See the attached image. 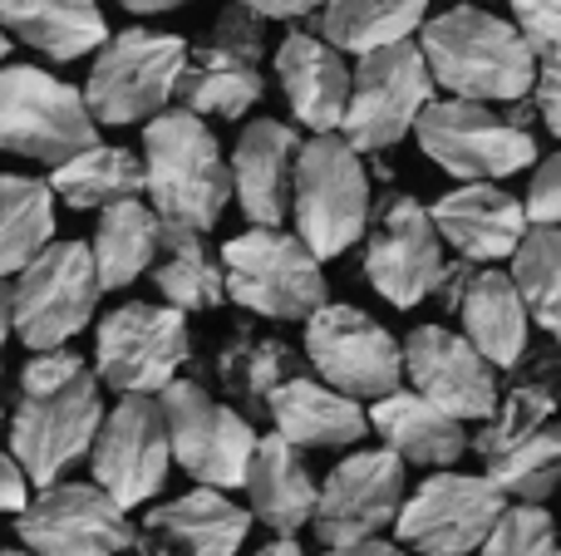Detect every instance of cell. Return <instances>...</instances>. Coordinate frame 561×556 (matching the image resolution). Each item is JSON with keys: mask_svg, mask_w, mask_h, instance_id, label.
<instances>
[{"mask_svg": "<svg viewBox=\"0 0 561 556\" xmlns=\"http://www.w3.org/2000/svg\"><path fill=\"white\" fill-rule=\"evenodd\" d=\"M104 380L75 350L30 355L20 370L15 414H10V453L25 463L35 488H55L84 453H94L104 429Z\"/></svg>", "mask_w": 561, "mask_h": 556, "instance_id": "6da1fadb", "label": "cell"}, {"mask_svg": "<svg viewBox=\"0 0 561 556\" xmlns=\"http://www.w3.org/2000/svg\"><path fill=\"white\" fill-rule=\"evenodd\" d=\"M419 45H424L438 89L468 104H523L537 94V79H542V59L533 55L523 30L478 5H454L434 15Z\"/></svg>", "mask_w": 561, "mask_h": 556, "instance_id": "7a4b0ae2", "label": "cell"}, {"mask_svg": "<svg viewBox=\"0 0 561 556\" xmlns=\"http://www.w3.org/2000/svg\"><path fill=\"white\" fill-rule=\"evenodd\" d=\"M144 163H148V202L163 227L213 232L237 193V173L227 163L207 118L187 108H168L144 124Z\"/></svg>", "mask_w": 561, "mask_h": 556, "instance_id": "3957f363", "label": "cell"}, {"mask_svg": "<svg viewBox=\"0 0 561 556\" xmlns=\"http://www.w3.org/2000/svg\"><path fill=\"white\" fill-rule=\"evenodd\" d=\"M187 69H193V49H187L183 35L128 25L89 65V84H84L89 108L108 128L153 124L183 94Z\"/></svg>", "mask_w": 561, "mask_h": 556, "instance_id": "277c9868", "label": "cell"}, {"mask_svg": "<svg viewBox=\"0 0 561 556\" xmlns=\"http://www.w3.org/2000/svg\"><path fill=\"white\" fill-rule=\"evenodd\" d=\"M0 148L39 167H65L69 158L99 148V118L89 94L39 65L0 69Z\"/></svg>", "mask_w": 561, "mask_h": 556, "instance_id": "5b68a950", "label": "cell"}, {"mask_svg": "<svg viewBox=\"0 0 561 556\" xmlns=\"http://www.w3.org/2000/svg\"><path fill=\"white\" fill-rule=\"evenodd\" d=\"M99 296H104V281L94 266V246L55 242L5 286V325L30 355L65 350L94 321Z\"/></svg>", "mask_w": 561, "mask_h": 556, "instance_id": "8992f818", "label": "cell"}, {"mask_svg": "<svg viewBox=\"0 0 561 556\" xmlns=\"http://www.w3.org/2000/svg\"><path fill=\"white\" fill-rule=\"evenodd\" d=\"M227 291L242 311L262 321H300L310 325L330 305V286L320 256L280 227H252L222 246Z\"/></svg>", "mask_w": 561, "mask_h": 556, "instance_id": "52a82bcc", "label": "cell"}, {"mask_svg": "<svg viewBox=\"0 0 561 556\" xmlns=\"http://www.w3.org/2000/svg\"><path fill=\"white\" fill-rule=\"evenodd\" d=\"M296 236L320 256L350 252L359 236H369L375 222V193H369L365 153L345 143L340 134L306 138L296 167Z\"/></svg>", "mask_w": 561, "mask_h": 556, "instance_id": "ba28073f", "label": "cell"}, {"mask_svg": "<svg viewBox=\"0 0 561 556\" xmlns=\"http://www.w3.org/2000/svg\"><path fill=\"white\" fill-rule=\"evenodd\" d=\"M187 360H193V331H187V315L173 305L128 301L99 321L94 374L118 399H128V394L163 399Z\"/></svg>", "mask_w": 561, "mask_h": 556, "instance_id": "9c48e42d", "label": "cell"}, {"mask_svg": "<svg viewBox=\"0 0 561 556\" xmlns=\"http://www.w3.org/2000/svg\"><path fill=\"white\" fill-rule=\"evenodd\" d=\"M434 69H428V55L419 39H404V45L375 49L355 65V99H350L345 114V138L355 153L379 158L385 148L404 143L419 128V118L434 104Z\"/></svg>", "mask_w": 561, "mask_h": 556, "instance_id": "30bf717a", "label": "cell"}, {"mask_svg": "<svg viewBox=\"0 0 561 556\" xmlns=\"http://www.w3.org/2000/svg\"><path fill=\"white\" fill-rule=\"evenodd\" d=\"M414 138L428 163L458 183H503L542 163L527 128H513L493 104H468V99H434Z\"/></svg>", "mask_w": 561, "mask_h": 556, "instance_id": "8fae6325", "label": "cell"}, {"mask_svg": "<svg viewBox=\"0 0 561 556\" xmlns=\"http://www.w3.org/2000/svg\"><path fill=\"white\" fill-rule=\"evenodd\" d=\"M507 518V493L488 473H428L399 512V547L419 556H473Z\"/></svg>", "mask_w": 561, "mask_h": 556, "instance_id": "7c38bea8", "label": "cell"}, {"mask_svg": "<svg viewBox=\"0 0 561 556\" xmlns=\"http://www.w3.org/2000/svg\"><path fill=\"white\" fill-rule=\"evenodd\" d=\"M168 433H173V459L197 488H247V473L256 463V439L252 419L237 414V404H222L203 390L197 380H178L163 394Z\"/></svg>", "mask_w": 561, "mask_h": 556, "instance_id": "4fadbf2b", "label": "cell"}, {"mask_svg": "<svg viewBox=\"0 0 561 556\" xmlns=\"http://www.w3.org/2000/svg\"><path fill=\"white\" fill-rule=\"evenodd\" d=\"M266 20L242 5H227L217 15L213 35L193 49V69L183 79L178 108L197 118H247L266 99Z\"/></svg>", "mask_w": 561, "mask_h": 556, "instance_id": "5bb4252c", "label": "cell"}, {"mask_svg": "<svg viewBox=\"0 0 561 556\" xmlns=\"http://www.w3.org/2000/svg\"><path fill=\"white\" fill-rule=\"evenodd\" d=\"M444 236L434 227L419 197L394 193L389 187L375 202V222L365 236V276L394 311H414L419 301H428L444 276Z\"/></svg>", "mask_w": 561, "mask_h": 556, "instance_id": "9a60e30c", "label": "cell"}, {"mask_svg": "<svg viewBox=\"0 0 561 556\" xmlns=\"http://www.w3.org/2000/svg\"><path fill=\"white\" fill-rule=\"evenodd\" d=\"M306 360L316 364V380L350 399H389L404 380V345L359 305L330 301L306 325Z\"/></svg>", "mask_w": 561, "mask_h": 556, "instance_id": "2e32d148", "label": "cell"}, {"mask_svg": "<svg viewBox=\"0 0 561 556\" xmlns=\"http://www.w3.org/2000/svg\"><path fill=\"white\" fill-rule=\"evenodd\" d=\"M173 433H168L163 399L148 394H128L108 409L99 443L89 453L94 483L118 502V508H144L163 493L168 468H173Z\"/></svg>", "mask_w": 561, "mask_h": 556, "instance_id": "e0dca14e", "label": "cell"}, {"mask_svg": "<svg viewBox=\"0 0 561 556\" xmlns=\"http://www.w3.org/2000/svg\"><path fill=\"white\" fill-rule=\"evenodd\" d=\"M20 547L35 556H124L138 528L99 483H55L15 518Z\"/></svg>", "mask_w": 561, "mask_h": 556, "instance_id": "ac0fdd59", "label": "cell"}, {"mask_svg": "<svg viewBox=\"0 0 561 556\" xmlns=\"http://www.w3.org/2000/svg\"><path fill=\"white\" fill-rule=\"evenodd\" d=\"M409 493H404V459L389 449H355L330 468L320 483L316 537L325 547H355L375 542L385 528H399Z\"/></svg>", "mask_w": 561, "mask_h": 556, "instance_id": "d6986e66", "label": "cell"}, {"mask_svg": "<svg viewBox=\"0 0 561 556\" xmlns=\"http://www.w3.org/2000/svg\"><path fill=\"white\" fill-rule=\"evenodd\" d=\"M404 370L409 384L458 424H488L503 404L497 364H488L478 345L448 325H414L404 335Z\"/></svg>", "mask_w": 561, "mask_h": 556, "instance_id": "ffe728a7", "label": "cell"}, {"mask_svg": "<svg viewBox=\"0 0 561 556\" xmlns=\"http://www.w3.org/2000/svg\"><path fill=\"white\" fill-rule=\"evenodd\" d=\"M252 508H237L227 493L193 488L173 502L148 508L138 522V556H237L252 532Z\"/></svg>", "mask_w": 561, "mask_h": 556, "instance_id": "44dd1931", "label": "cell"}, {"mask_svg": "<svg viewBox=\"0 0 561 556\" xmlns=\"http://www.w3.org/2000/svg\"><path fill=\"white\" fill-rule=\"evenodd\" d=\"M276 84L286 94L290 114L310 134H340L355 99V74L345 55L316 30H286L276 45Z\"/></svg>", "mask_w": 561, "mask_h": 556, "instance_id": "7402d4cb", "label": "cell"}, {"mask_svg": "<svg viewBox=\"0 0 561 556\" xmlns=\"http://www.w3.org/2000/svg\"><path fill=\"white\" fill-rule=\"evenodd\" d=\"M434 227L444 236V246H454L463 262L473 266H497L513 262L523 252L533 217L527 202H517L513 193H503L497 183H458L454 193H444L434 207Z\"/></svg>", "mask_w": 561, "mask_h": 556, "instance_id": "603a6c76", "label": "cell"}, {"mask_svg": "<svg viewBox=\"0 0 561 556\" xmlns=\"http://www.w3.org/2000/svg\"><path fill=\"white\" fill-rule=\"evenodd\" d=\"M306 138L280 118H252L237 138L232 173H237V207L252 227H280L296 212V167Z\"/></svg>", "mask_w": 561, "mask_h": 556, "instance_id": "cb8c5ba5", "label": "cell"}, {"mask_svg": "<svg viewBox=\"0 0 561 556\" xmlns=\"http://www.w3.org/2000/svg\"><path fill=\"white\" fill-rule=\"evenodd\" d=\"M266 419H272L280 439L296 443L300 453L306 449L340 453V449H355L365 433H375V424H369V414L359 409V399L330 390L325 380H310V374H300V380H290L286 390H276Z\"/></svg>", "mask_w": 561, "mask_h": 556, "instance_id": "d4e9b609", "label": "cell"}, {"mask_svg": "<svg viewBox=\"0 0 561 556\" xmlns=\"http://www.w3.org/2000/svg\"><path fill=\"white\" fill-rule=\"evenodd\" d=\"M369 424L385 439V449L399 453L404 463H414V468L448 473L473 449L463 424L454 414H444L438 404H428L419 390H394L389 399L369 404Z\"/></svg>", "mask_w": 561, "mask_h": 556, "instance_id": "484cf974", "label": "cell"}, {"mask_svg": "<svg viewBox=\"0 0 561 556\" xmlns=\"http://www.w3.org/2000/svg\"><path fill=\"white\" fill-rule=\"evenodd\" d=\"M247 508L276 537H296L300 528H316L320 488L310 478L300 449L286 443L280 433H266L262 449H256V463L247 473Z\"/></svg>", "mask_w": 561, "mask_h": 556, "instance_id": "4316f807", "label": "cell"}, {"mask_svg": "<svg viewBox=\"0 0 561 556\" xmlns=\"http://www.w3.org/2000/svg\"><path fill=\"white\" fill-rule=\"evenodd\" d=\"M0 20L25 49L55 65H75L108 45V20L99 0H0Z\"/></svg>", "mask_w": 561, "mask_h": 556, "instance_id": "83f0119b", "label": "cell"}, {"mask_svg": "<svg viewBox=\"0 0 561 556\" xmlns=\"http://www.w3.org/2000/svg\"><path fill=\"white\" fill-rule=\"evenodd\" d=\"M463 335L478 345L488 364L497 370H517L527 360V331H533V311H527L523 291H517L513 271H497V266H483L468 291L463 311Z\"/></svg>", "mask_w": 561, "mask_h": 556, "instance_id": "f1b7e54d", "label": "cell"}, {"mask_svg": "<svg viewBox=\"0 0 561 556\" xmlns=\"http://www.w3.org/2000/svg\"><path fill=\"white\" fill-rule=\"evenodd\" d=\"M290 380H300V360L286 340L262 335L252 325H237L217 350V384L227 390V399L242 404V414H272L276 390H286Z\"/></svg>", "mask_w": 561, "mask_h": 556, "instance_id": "f546056e", "label": "cell"}, {"mask_svg": "<svg viewBox=\"0 0 561 556\" xmlns=\"http://www.w3.org/2000/svg\"><path fill=\"white\" fill-rule=\"evenodd\" d=\"M428 20V0H330L325 15H316V35H325L340 55L365 59L424 35Z\"/></svg>", "mask_w": 561, "mask_h": 556, "instance_id": "4dcf8cb0", "label": "cell"}, {"mask_svg": "<svg viewBox=\"0 0 561 556\" xmlns=\"http://www.w3.org/2000/svg\"><path fill=\"white\" fill-rule=\"evenodd\" d=\"M94 266L104 291H124L138 276H148L163 256V217L153 212V202H118L108 212H99L94 227Z\"/></svg>", "mask_w": 561, "mask_h": 556, "instance_id": "1f68e13d", "label": "cell"}, {"mask_svg": "<svg viewBox=\"0 0 561 556\" xmlns=\"http://www.w3.org/2000/svg\"><path fill=\"white\" fill-rule=\"evenodd\" d=\"M153 286L163 305L183 315L217 311L222 301H232L222 252H213L203 232H183V227H163V256L153 266Z\"/></svg>", "mask_w": 561, "mask_h": 556, "instance_id": "d6a6232c", "label": "cell"}, {"mask_svg": "<svg viewBox=\"0 0 561 556\" xmlns=\"http://www.w3.org/2000/svg\"><path fill=\"white\" fill-rule=\"evenodd\" d=\"M49 187L65 207L75 212H108L118 202H138L148 193V163L128 148H89V153L69 158L65 167L49 173Z\"/></svg>", "mask_w": 561, "mask_h": 556, "instance_id": "836d02e7", "label": "cell"}, {"mask_svg": "<svg viewBox=\"0 0 561 556\" xmlns=\"http://www.w3.org/2000/svg\"><path fill=\"white\" fill-rule=\"evenodd\" d=\"M55 187L25 173L0 177V271L15 281L55 246Z\"/></svg>", "mask_w": 561, "mask_h": 556, "instance_id": "e575fe53", "label": "cell"}, {"mask_svg": "<svg viewBox=\"0 0 561 556\" xmlns=\"http://www.w3.org/2000/svg\"><path fill=\"white\" fill-rule=\"evenodd\" d=\"M488 478H493L507 498L542 508L552 493H561V419L547 424L533 439H523L517 449L488 459Z\"/></svg>", "mask_w": 561, "mask_h": 556, "instance_id": "d590c367", "label": "cell"}, {"mask_svg": "<svg viewBox=\"0 0 561 556\" xmlns=\"http://www.w3.org/2000/svg\"><path fill=\"white\" fill-rule=\"evenodd\" d=\"M513 281L523 291L533 325L561 340V227H533L513 256Z\"/></svg>", "mask_w": 561, "mask_h": 556, "instance_id": "8d00e7d4", "label": "cell"}, {"mask_svg": "<svg viewBox=\"0 0 561 556\" xmlns=\"http://www.w3.org/2000/svg\"><path fill=\"white\" fill-rule=\"evenodd\" d=\"M478 556H561V537H557L552 512L533 508V502L507 508V518L497 522V532L488 537V547Z\"/></svg>", "mask_w": 561, "mask_h": 556, "instance_id": "74e56055", "label": "cell"}, {"mask_svg": "<svg viewBox=\"0 0 561 556\" xmlns=\"http://www.w3.org/2000/svg\"><path fill=\"white\" fill-rule=\"evenodd\" d=\"M513 25L542 65H561V0H507Z\"/></svg>", "mask_w": 561, "mask_h": 556, "instance_id": "f35d334b", "label": "cell"}, {"mask_svg": "<svg viewBox=\"0 0 561 556\" xmlns=\"http://www.w3.org/2000/svg\"><path fill=\"white\" fill-rule=\"evenodd\" d=\"M523 202H527L533 227H561V148L533 167V183H527Z\"/></svg>", "mask_w": 561, "mask_h": 556, "instance_id": "ab89813d", "label": "cell"}, {"mask_svg": "<svg viewBox=\"0 0 561 556\" xmlns=\"http://www.w3.org/2000/svg\"><path fill=\"white\" fill-rule=\"evenodd\" d=\"M478 271H483V266H473V262H463V256H454V262L444 266V276H438V286H434V301L444 305L448 315H458V311H463V301H468V291H473Z\"/></svg>", "mask_w": 561, "mask_h": 556, "instance_id": "60d3db41", "label": "cell"}, {"mask_svg": "<svg viewBox=\"0 0 561 556\" xmlns=\"http://www.w3.org/2000/svg\"><path fill=\"white\" fill-rule=\"evenodd\" d=\"M232 5H242V10H252V15H262V20H306V15H325V5L330 0H232Z\"/></svg>", "mask_w": 561, "mask_h": 556, "instance_id": "b9f144b4", "label": "cell"}, {"mask_svg": "<svg viewBox=\"0 0 561 556\" xmlns=\"http://www.w3.org/2000/svg\"><path fill=\"white\" fill-rule=\"evenodd\" d=\"M30 483H35V478L25 473V463H20L15 453H5V459H0V498H5V508L15 512V518L30 508V502H35V498H30Z\"/></svg>", "mask_w": 561, "mask_h": 556, "instance_id": "7bdbcfd3", "label": "cell"}, {"mask_svg": "<svg viewBox=\"0 0 561 556\" xmlns=\"http://www.w3.org/2000/svg\"><path fill=\"white\" fill-rule=\"evenodd\" d=\"M537 108H542V124L561 138V65H542V79H537Z\"/></svg>", "mask_w": 561, "mask_h": 556, "instance_id": "ee69618b", "label": "cell"}, {"mask_svg": "<svg viewBox=\"0 0 561 556\" xmlns=\"http://www.w3.org/2000/svg\"><path fill=\"white\" fill-rule=\"evenodd\" d=\"M320 556H409V547H394V542H355V547H325Z\"/></svg>", "mask_w": 561, "mask_h": 556, "instance_id": "f6af8a7d", "label": "cell"}, {"mask_svg": "<svg viewBox=\"0 0 561 556\" xmlns=\"http://www.w3.org/2000/svg\"><path fill=\"white\" fill-rule=\"evenodd\" d=\"M124 10H134V15H168V10L187 5V0H118Z\"/></svg>", "mask_w": 561, "mask_h": 556, "instance_id": "bcb514c9", "label": "cell"}, {"mask_svg": "<svg viewBox=\"0 0 561 556\" xmlns=\"http://www.w3.org/2000/svg\"><path fill=\"white\" fill-rule=\"evenodd\" d=\"M256 556H306V552H300V542H296V537H272Z\"/></svg>", "mask_w": 561, "mask_h": 556, "instance_id": "7dc6e473", "label": "cell"}, {"mask_svg": "<svg viewBox=\"0 0 561 556\" xmlns=\"http://www.w3.org/2000/svg\"><path fill=\"white\" fill-rule=\"evenodd\" d=\"M5 556H35V552H25V547H10Z\"/></svg>", "mask_w": 561, "mask_h": 556, "instance_id": "c3c4849f", "label": "cell"}]
</instances>
